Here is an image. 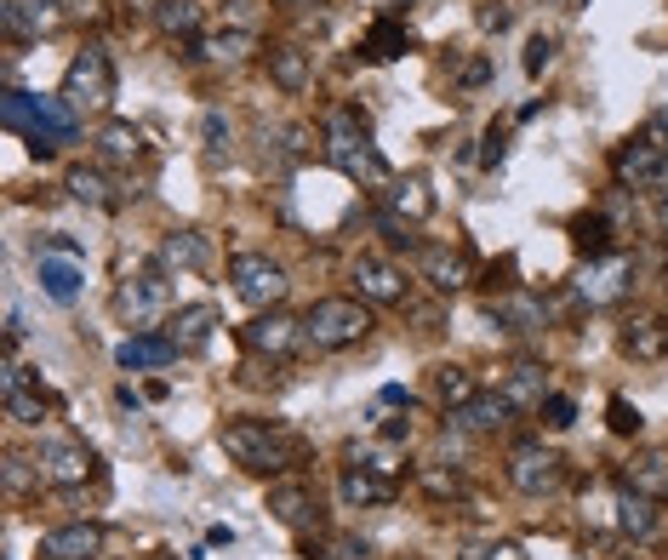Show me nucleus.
Listing matches in <instances>:
<instances>
[{
	"mask_svg": "<svg viewBox=\"0 0 668 560\" xmlns=\"http://www.w3.org/2000/svg\"><path fill=\"white\" fill-rule=\"evenodd\" d=\"M628 486L634 492H646V498H662L668 492V452H634L628 457Z\"/></svg>",
	"mask_w": 668,
	"mask_h": 560,
	"instance_id": "34",
	"label": "nucleus"
},
{
	"mask_svg": "<svg viewBox=\"0 0 668 560\" xmlns=\"http://www.w3.org/2000/svg\"><path fill=\"white\" fill-rule=\"evenodd\" d=\"M229 281H235V298L252 309H280V298L291 292V275L269 252H235L229 257Z\"/></svg>",
	"mask_w": 668,
	"mask_h": 560,
	"instance_id": "6",
	"label": "nucleus"
},
{
	"mask_svg": "<svg viewBox=\"0 0 668 560\" xmlns=\"http://www.w3.org/2000/svg\"><path fill=\"white\" fill-rule=\"evenodd\" d=\"M41 554L46 560H97L104 554V526H92V520L52 526V532L41 538Z\"/></svg>",
	"mask_w": 668,
	"mask_h": 560,
	"instance_id": "17",
	"label": "nucleus"
},
{
	"mask_svg": "<svg viewBox=\"0 0 668 560\" xmlns=\"http://www.w3.org/2000/svg\"><path fill=\"white\" fill-rule=\"evenodd\" d=\"M252 35H246V29H223V35H200L194 41V57L200 63H246L252 57Z\"/></svg>",
	"mask_w": 668,
	"mask_h": 560,
	"instance_id": "33",
	"label": "nucleus"
},
{
	"mask_svg": "<svg viewBox=\"0 0 668 560\" xmlns=\"http://www.w3.org/2000/svg\"><path fill=\"white\" fill-rule=\"evenodd\" d=\"M291 7H297V0H291Z\"/></svg>",
	"mask_w": 668,
	"mask_h": 560,
	"instance_id": "54",
	"label": "nucleus"
},
{
	"mask_svg": "<svg viewBox=\"0 0 668 560\" xmlns=\"http://www.w3.org/2000/svg\"><path fill=\"white\" fill-rule=\"evenodd\" d=\"M406 52H412V35H406V23H394V18H378L360 41V57H372V63H394Z\"/></svg>",
	"mask_w": 668,
	"mask_h": 560,
	"instance_id": "32",
	"label": "nucleus"
},
{
	"mask_svg": "<svg viewBox=\"0 0 668 560\" xmlns=\"http://www.w3.org/2000/svg\"><path fill=\"white\" fill-rule=\"evenodd\" d=\"M565 480V457L543 441H515L509 446V486L526 492V498H549Z\"/></svg>",
	"mask_w": 668,
	"mask_h": 560,
	"instance_id": "8",
	"label": "nucleus"
},
{
	"mask_svg": "<svg viewBox=\"0 0 668 560\" xmlns=\"http://www.w3.org/2000/svg\"><path fill=\"white\" fill-rule=\"evenodd\" d=\"M657 223H662V235H668V189H657Z\"/></svg>",
	"mask_w": 668,
	"mask_h": 560,
	"instance_id": "52",
	"label": "nucleus"
},
{
	"mask_svg": "<svg viewBox=\"0 0 668 560\" xmlns=\"http://www.w3.org/2000/svg\"><path fill=\"white\" fill-rule=\"evenodd\" d=\"M338 492H343V504H349V509L394 504V475H383L378 464H349L343 480H338Z\"/></svg>",
	"mask_w": 668,
	"mask_h": 560,
	"instance_id": "21",
	"label": "nucleus"
},
{
	"mask_svg": "<svg viewBox=\"0 0 668 560\" xmlns=\"http://www.w3.org/2000/svg\"><path fill=\"white\" fill-rule=\"evenodd\" d=\"M320 149H326V160L343 178H354V183H389V160L378 155L372 138H365L360 109H349V104L326 109V120H320Z\"/></svg>",
	"mask_w": 668,
	"mask_h": 560,
	"instance_id": "2",
	"label": "nucleus"
},
{
	"mask_svg": "<svg viewBox=\"0 0 668 560\" xmlns=\"http://www.w3.org/2000/svg\"><path fill=\"white\" fill-rule=\"evenodd\" d=\"M70 194H75L81 207H97V212H104V207H115L109 178L97 172V167H70Z\"/></svg>",
	"mask_w": 668,
	"mask_h": 560,
	"instance_id": "36",
	"label": "nucleus"
},
{
	"mask_svg": "<svg viewBox=\"0 0 668 560\" xmlns=\"http://www.w3.org/2000/svg\"><path fill=\"white\" fill-rule=\"evenodd\" d=\"M640 406H628L623 401V394H617V401H612V435H640Z\"/></svg>",
	"mask_w": 668,
	"mask_h": 560,
	"instance_id": "45",
	"label": "nucleus"
},
{
	"mask_svg": "<svg viewBox=\"0 0 668 560\" xmlns=\"http://www.w3.org/2000/svg\"><path fill=\"white\" fill-rule=\"evenodd\" d=\"M269 515L280 526H291V532H315L320 526V504H315V492L304 480H275L269 486Z\"/></svg>",
	"mask_w": 668,
	"mask_h": 560,
	"instance_id": "16",
	"label": "nucleus"
},
{
	"mask_svg": "<svg viewBox=\"0 0 668 560\" xmlns=\"http://www.w3.org/2000/svg\"><path fill=\"white\" fill-rule=\"evenodd\" d=\"M149 560H178V554H149Z\"/></svg>",
	"mask_w": 668,
	"mask_h": 560,
	"instance_id": "53",
	"label": "nucleus"
},
{
	"mask_svg": "<svg viewBox=\"0 0 668 560\" xmlns=\"http://www.w3.org/2000/svg\"><path fill=\"white\" fill-rule=\"evenodd\" d=\"M623 355L628 360H662L668 355V320H657V315H634L628 326H623Z\"/></svg>",
	"mask_w": 668,
	"mask_h": 560,
	"instance_id": "27",
	"label": "nucleus"
},
{
	"mask_svg": "<svg viewBox=\"0 0 668 560\" xmlns=\"http://www.w3.org/2000/svg\"><path fill=\"white\" fill-rule=\"evenodd\" d=\"M166 309H172V281H166L160 263H155V270H144V275H131V281L115 292V315H120L126 326H149V320H160Z\"/></svg>",
	"mask_w": 668,
	"mask_h": 560,
	"instance_id": "9",
	"label": "nucleus"
},
{
	"mask_svg": "<svg viewBox=\"0 0 668 560\" xmlns=\"http://www.w3.org/2000/svg\"><path fill=\"white\" fill-rule=\"evenodd\" d=\"M423 480H428L434 492H441V498H446V492H452V498L463 492V480H457V475H441V469H423Z\"/></svg>",
	"mask_w": 668,
	"mask_h": 560,
	"instance_id": "49",
	"label": "nucleus"
},
{
	"mask_svg": "<svg viewBox=\"0 0 668 560\" xmlns=\"http://www.w3.org/2000/svg\"><path fill=\"white\" fill-rule=\"evenodd\" d=\"M623 292H634V257H628V252L589 257V270L577 275V298H583L589 309H600V304H617Z\"/></svg>",
	"mask_w": 668,
	"mask_h": 560,
	"instance_id": "11",
	"label": "nucleus"
},
{
	"mask_svg": "<svg viewBox=\"0 0 668 560\" xmlns=\"http://www.w3.org/2000/svg\"><path fill=\"white\" fill-rule=\"evenodd\" d=\"M269 81H275L280 92H309V81H315V52L297 46V41L275 46V52H269Z\"/></svg>",
	"mask_w": 668,
	"mask_h": 560,
	"instance_id": "25",
	"label": "nucleus"
},
{
	"mask_svg": "<svg viewBox=\"0 0 668 560\" xmlns=\"http://www.w3.org/2000/svg\"><path fill=\"white\" fill-rule=\"evenodd\" d=\"M503 144H509V131H503V126H491V131H486V155H480L486 167H497V160H503Z\"/></svg>",
	"mask_w": 668,
	"mask_h": 560,
	"instance_id": "48",
	"label": "nucleus"
},
{
	"mask_svg": "<svg viewBox=\"0 0 668 560\" xmlns=\"http://www.w3.org/2000/svg\"><path fill=\"white\" fill-rule=\"evenodd\" d=\"M365 332H372L365 298H315L309 315H304V338L315 349H354Z\"/></svg>",
	"mask_w": 668,
	"mask_h": 560,
	"instance_id": "4",
	"label": "nucleus"
},
{
	"mask_svg": "<svg viewBox=\"0 0 668 560\" xmlns=\"http://www.w3.org/2000/svg\"><path fill=\"white\" fill-rule=\"evenodd\" d=\"M515 23V12L503 7V0H486V7H480V29H509Z\"/></svg>",
	"mask_w": 668,
	"mask_h": 560,
	"instance_id": "47",
	"label": "nucleus"
},
{
	"mask_svg": "<svg viewBox=\"0 0 668 560\" xmlns=\"http://www.w3.org/2000/svg\"><path fill=\"white\" fill-rule=\"evenodd\" d=\"M223 326V315H218V304H183V309H172L166 315V338L178 344V355H189V349H200L212 332Z\"/></svg>",
	"mask_w": 668,
	"mask_h": 560,
	"instance_id": "19",
	"label": "nucleus"
},
{
	"mask_svg": "<svg viewBox=\"0 0 668 560\" xmlns=\"http://www.w3.org/2000/svg\"><path fill=\"white\" fill-rule=\"evenodd\" d=\"M572 246H577L583 257H606V252H612V223L600 218V212L572 218Z\"/></svg>",
	"mask_w": 668,
	"mask_h": 560,
	"instance_id": "35",
	"label": "nucleus"
},
{
	"mask_svg": "<svg viewBox=\"0 0 668 560\" xmlns=\"http://www.w3.org/2000/svg\"><path fill=\"white\" fill-rule=\"evenodd\" d=\"M304 554L309 560H372V543L354 538V532H331L320 543H304Z\"/></svg>",
	"mask_w": 668,
	"mask_h": 560,
	"instance_id": "37",
	"label": "nucleus"
},
{
	"mask_svg": "<svg viewBox=\"0 0 668 560\" xmlns=\"http://www.w3.org/2000/svg\"><path fill=\"white\" fill-rule=\"evenodd\" d=\"M417 270H423V281L434 292H463V286H469V257L452 252V246H423L417 252Z\"/></svg>",
	"mask_w": 668,
	"mask_h": 560,
	"instance_id": "22",
	"label": "nucleus"
},
{
	"mask_svg": "<svg viewBox=\"0 0 668 560\" xmlns=\"http://www.w3.org/2000/svg\"><path fill=\"white\" fill-rule=\"evenodd\" d=\"M349 275H354V286H360V298H365V304H406V275H400L389 257L360 252Z\"/></svg>",
	"mask_w": 668,
	"mask_h": 560,
	"instance_id": "15",
	"label": "nucleus"
},
{
	"mask_svg": "<svg viewBox=\"0 0 668 560\" xmlns=\"http://www.w3.org/2000/svg\"><path fill=\"white\" fill-rule=\"evenodd\" d=\"M491 320L503 326V332L538 338V332H549V304L538 298V292H526V286H509L503 298L491 304Z\"/></svg>",
	"mask_w": 668,
	"mask_h": 560,
	"instance_id": "14",
	"label": "nucleus"
},
{
	"mask_svg": "<svg viewBox=\"0 0 668 560\" xmlns=\"http://www.w3.org/2000/svg\"><path fill=\"white\" fill-rule=\"evenodd\" d=\"M178 360V344L166 332H131L120 349H115V367L120 372H155V367H172Z\"/></svg>",
	"mask_w": 668,
	"mask_h": 560,
	"instance_id": "20",
	"label": "nucleus"
},
{
	"mask_svg": "<svg viewBox=\"0 0 668 560\" xmlns=\"http://www.w3.org/2000/svg\"><path fill=\"white\" fill-rule=\"evenodd\" d=\"M549 63H554V41L549 35H531L526 41V75H543Z\"/></svg>",
	"mask_w": 668,
	"mask_h": 560,
	"instance_id": "44",
	"label": "nucleus"
},
{
	"mask_svg": "<svg viewBox=\"0 0 668 560\" xmlns=\"http://www.w3.org/2000/svg\"><path fill=\"white\" fill-rule=\"evenodd\" d=\"M35 469H41L46 486L75 492V486H86V480L97 475V457H92V446L75 441V435H41V446H35Z\"/></svg>",
	"mask_w": 668,
	"mask_h": 560,
	"instance_id": "7",
	"label": "nucleus"
},
{
	"mask_svg": "<svg viewBox=\"0 0 668 560\" xmlns=\"http://www.w3.org/2000/svg\"><path fill=\"white\" fill-rule=\"evenodd\" d=\"M229 155V115L223 109H206V167Z\"/></svg>",
	"mask_w": 668,
	"mask_h": 560,
	"instance_id": "42",
	"label": "nucleus"
},
{
	"mask_svg": "<svg viewBox=\"0 0 668 560\" xmlns=\"http://www.w3.org/2000/svg\"><path fill=\"white\" fill-rule=\"evenodd\" d=\"M497 394H503L515 412H538L554 389H549V378H543L538 360H520V367H509V378H503V389H497Z\"/></svg>",
	"mask_w": 668,
	"mask_h": 560,
	"instance_id": "23",
	"label": "nucleus"
},
{
	"mask_svg": "<svg viewBox=\"0 0 668 560\" xmlns=\"http://www.w3.org/2000/svg\"><path fill=\"white\" fill-rule=\"evenodd\" d=\"M63 104H70L75 115H86V109H109L115 104V63H109V52L104 46H81L75 57H70V70H63Z\"/></svg>",
	"mask_w": 668,
	"mask_h": 560,
	"instance_id": "5",
	"label": "nucleus"
},
{
	"mask_svg": "<svg viewBox=\"0 0 668 560\" xmlns=\"http://www.w3.org/2000/svg\"><path fill=\"white\" fill-rule=\"evenodd\" d=\"M463 560H526L520 543H463Z\"/></svg>",
	"mask_w": 668,
	"mask_h": 560,
	"instance_id": "46",
	"label": "nucleus"
},
{
	"mask_svg": "<svg viewBox=\"0 0 668 560\" xmlns=\"http://www.w3.org/2000/svg\"><path fill=\"white\" fill-rule=\"evenodd\" d=\"M97 155H104L109 167H138V160L149 155V144L131 120H109L104 131H97Z\"/></svg>",
	"mask_w": 668,
	"mask_h": 560,
	"instance_id": "29",
	"label": "nucleus"
},
{
	"mask_svg": "<svg viewBox=\"0 0 668 560\" xmlns=\"http://www.w3.org/2000/svg\"><path fill=\"white\" fill-rule=\"evenodd\" d=\"M0 115H7L12 131H23L29 149H35L41 160H46L57 144H75V138H81V115L63 104V97H41V92L7 86V97H0Z\"/></svg>",
	"mask_w": 668,
	"mask_h": 560,
	"instance_id": "1",
	"label": "nucleus"
},
{
	"mask_svg": "<svg viewBox=\"0 0 668 560\" xmlns=\"http://www.w3.org/2000/svg\"><path fill=\"white\" fill-rule=\"evenodd\" d=\"M612 167H617V178H623L628 189H668V149L651 138L646 126L612 155Z\"/></svg>",
	"mask_w": 668,
	"mask_h": 560,
	"instance_id": "10",
	"label": "nucleus"
},
{
	"mask_svg": "<svg viewBox=\"0 0 668 560\" xmlns=\"http://www.w3.org/2000/svg\"><path fill=\"white\" fill-rule=\"evenodd\" d=\"M29 486H46V480H41V469H35V457H18V452H12V457H7V492H12V498H23Z\"/></svg>",
	"mask_w": 668,
	"mask_h": 560,
	"instance_id": "41",
	"label": "nucleus"
},
{
	"mask_svg": "<svg viewBox=\"0 0 668 560\" xmlns=\"http://www.w3.org/2000/svg\"><path fill=\"white\" fill-rule=\"evenodd\" d=\"M434 394H441V406H463L475 401V372L469 367H434Z\"/></svg>",
	"mask_w": 668,
	"mask_h": 560,
	"instance_id": "38",
	"label": "nucleus"
},
{
	"mask_svg": "<svg viewBox=\"0 0 668 560\" xmlns=\"http://www.w3.org/2000/svg\"><path fill=\"white\" fill-rule=\"evenodd\" d=\"M41 257V292L52 304H75L81 298V281H86V270H81V257H57V252H35Z\"/></svg>",
	"mask_w": 668,
	"mask_h": 560,
	"instance_id": "24",
	"label": "nucleus"
},
{
	"mask_svg": "<svg viewBox=\"0 0 668 560\" xmlns=\"http://www.w3.org/2000/svg\"><path fill=\"white\" fill-rule=\"evenodd\" d=\"M7 401V418L12 423H29V430H41V418H46V394L29 383V389H12V394H0Z\"/></svg>",
	"mask_w": 668,
	"mask_h": 560,
	"instance_id": "39",
	"label": "nucleus"
},
{
	"mask_svg": "<svg viewBox=\"0 0 668 560\" xmlns=\"http://www.w3.org/2000/svg\"><path fill=\"white\" fill-rule=\"evenodd\" d=\"M657 526H662V515H657V498H646V492H623L617 498V532L623 538H634V543H651L657 538Z\"/></svg>",
	"mask_w": 668,
	"mask_h": 560,
	"instance_id": "26",
	"label": "nucleus"
},
{
	"mask_svg": "<svg viewBox=\"0 0 668 560\" xmlns=\"http://www.w3.org/2000/svg\"><path fill=\"white\" fill-rule=\"evenodd\" d=\"M241 338H246V349L252 355H291L297 344H304V320L297 315H286V309H257L246 326H241Z\"/></svg>",
	"mask_w": 668,
	"mask_h": 560,
	"instance_id": "12",
	"label": "nucleus"
},
{
	"mask_svg": "<svg viewBox=\"0 0 668 560\" xmlns=\"http://www.w3.org/2000/svg\"><path fill=\"white\" fill-rule=\"evenodd\" d=\"M200 23H206L200 0H155V29L166 41H200Z\"/></svg>",
	"mask_w": 668,
	"mask_h": 560,
	"instance_id": "28",
	"label": "nucleus"
},
{
	"mask_svg": "<svg viewBox=\"0 0 668 560\" xmlns=\"http://www.w3.org/2000/svg\"><path fill=\"white\" fill-rule=\"evenodd\" d=\"M223 452L235 457L241 469L252 475H286L297 457H304V441H297L291 430H280V423H263V418H241L223 430Z\"/></svg>",
	"mask_w": 668,
	"mask_h": 560,
	"instance_id": "3",
	"label": "nucleus"
},
{
	"mask_svg": "<svg viewBox=\"0 0 668 560\" xmlns=\"http://www.w3.org/2000/svg\"><path fill=\"white\" fill-rule=\"evenodd\" d=\"M486 75H491V70H486V57H480V63H469V70H463V86H480Z\"/></svg>",
	"mask_w": 668,
	"mask_h": 560,
	"instance_id": "50",
	"label": "nucleus"
},
{
	"mask_svg": "<svg viewBox=\"0 0 668 560\" xmlns=\"http://www.w3.org/2000/svg\"><path fill=\"white\" fill-rule=\"evenodd\" d=\"M57 0H0V35L7 41H41V35H52L57 29Z\"/></svg>",
	"mask_w": 668,
	"mask_h": 560,
	"instance_id": "13",
	"label": "nucleus"
},
{
	"mask_svg": "<svg viewBox=\"0 0 668 560\" xmlns=\"http://www.w3.org/2000/svg\"><path fill=\"white\" fill-rule=\"evenodd\" d=\"M406 435H412V423H400V418L383 423V441H406Z\"/></svg>",
	"mask_w": 668,
	"mask_h": 560,
	"instance_id": "51",
	"label": "nucleus"
},
{
	"mask_svg": "<svg viewBox=\"0 0 668 560\" xmlns=\"http://www.w3.org/2000/svg\"><path fill=\"white\" fill-rule=\"evenodd\" d=\"M509 418H515V406L503 401V394H475V401H463V406L446 412V423L463 430V435H497Z\"/></svg>",
	"mask_w": 668,
	"mask_h": 560,
	"instance_id": "18",
	"label": "nucleus"
},
{
	"mask_svg": "<svg viewBox=\"0 0 668 560\" xmlns=\"http://www.w3.org/2000/svg\"><path fill=\"white\" fill-rule=\"evenodd\" d=\"M206 257H212V241L200 229H172L160 241V270H206Z\"/></svg>",
	"mask_w": 668,
	"mask_h": 560,
	"instance_id": "30",
	"label": "nucleus"
},
{
	"mask_svg": "<svg viewBox=\"0 0 668 560\" xmlns=\"http://www.w3.org/2000/svg\"><path fill=\"white\" fill-rule=\"evenodd\" d=\"M383 212L406 218V223H423V218L434 212V194H428V183H423V178H394V183H389V194H383Z\"/></svg>",
	"mask_w": 668,
	"mask_h": 560,
	"instance_id": "31",
	"label": "nucleus"
},
{
	"mask_svg": "<svg viewBox=\"0 0 668 560\" xmlns=\"http://www.w3.org/2000/svg\"><path fill=\"white\" fill-rule=\"evenodd\" d=\"M378 229H383V241H389L394 252H423V241H417V223L394 218V212H378Z\"/></svg>",
	"mask_w": 668,
	"mask_h": 560,
	"instance_id": "40",
	"label": "nucleus"
},
{
	"mask_svg": "<svg viewBox=\"0 0 668 560\" xmlns=\"http://www.w3.org/2000/svg\"><path fill=\"white\" fill-rule=\"evenodd\" d=\"M538 412H543L549 430H572V423H577V401H572V394H549Z\"/></svg>",
	"mask_w": 668,
	"mask_h": 560,
	"instance_id": "43",
	"label": "nucleus"
}]
</instances>
